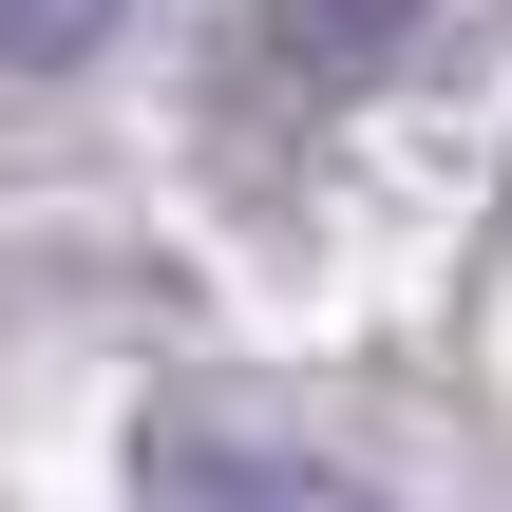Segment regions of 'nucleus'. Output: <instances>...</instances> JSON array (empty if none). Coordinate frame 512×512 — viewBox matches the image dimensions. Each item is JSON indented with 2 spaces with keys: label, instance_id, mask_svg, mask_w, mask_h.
I'll list each match as a JSON object with an SVG mask.
<instances>
[{
  "label": "nucleus",
  "instance_id": "obj_1",
  "mask_svg": "<svg viewBox=\"0 0 512 512\" xmlns=\"http://www.w3.org/2000/svg\"><path fill=\"white\" fill-rule=\"evenodd\" d=\"M399 19L418 0H285V57L304 76H361V57H399Z\"/></svg>",
  "mask_w": 512,
  "mask_h": 512
}]
</instances>
